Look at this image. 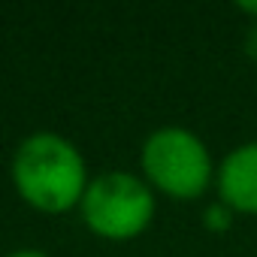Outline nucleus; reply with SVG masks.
<instances>
[{"label":"nucleus","instance_id":"nucleus-6","mask_svg":"<svg viewBox=\"0 0 257 257\" xmlns=\"http://www.w3.org/2000/svg\"><path fill=\"white\" fill-rule=\"evenodd\" d=\"M10 257H49L46 251H37V248H22V251H13Z\"/></svg>","mask_w":257,"mask_h":257},{"label":"nucleus","instance_id":"nucleus-5","mask_svg":"<svg viewBox=\"0 0 257 257\" xmlns=\"http://www.w3.org/2000/svg\"><path fill=\"white\" fill-rule=\"evenodd\" d=\"M245 52L257 61V22L251 25V31H248V37H245Z\"/></svg>","mask_w":257,"mask_h":257},{"label":"nucleus","instance_id":"nucleus-1","mask_svg":"<svg viewBox=\"0 0 257 257\" xmlns=\"http://www.w3.org/2000/svg\"><path fill=\"white\" fill-rule=\"evenodd\" d=\"M13 185L22 200L40 212L61 215L82 203L88 167L82 152L61 134H31L13 155Z\"/></svg>","mask_w":257,"mask_h":257},{"label":"nucleus","instance_id":"nucleus-2","mask_svg":"<svg viewBox=\"0 0 257 257\" xmlns=\"http://www.w3.org/2000/svg\"><path fill=\"white\" fill-rule=\"evenodd\" d=\"M79 209L91 233L124 242L149 230L155 218V194L134 173L109 170L88 182Z\"/></svg>","mask_w":257,"mask_h":257},{"label":"nucleus","instance_id":"nucleus-4","mask_svg":"<svg viewBox=\"0 0 257 257\" xmlns=\"http://www.w3.org/2000/svg\"><path fill=\"white\" fill-rule=\"evenodd\" d=\"M218 194L224 206L257 215V143H245L221 161Z\"/></svg>","mask_w":257,"mask_h":257},{"label":"nucleus","instance_id":"nucleus-7","mask_svg":"<svg viewBox=\"0 0 257 257\" xmlns=\"http://www.w3.org/2000/svg\"><path fill=\"white\" fill-rule=\"evenodd\" d=\"M239 10H242V13H248V16H254V22H257V0H254V4H251V0H242Z\"/></svg>","mask_w":257,"mask_h":257},{"label":"nucleus","instance_id":"nucleus-3","mask_svg":"<svg viewBox=\"0 0 257 257\" xmlns=\"http://www.w3.org/2000/svg\"><path fill=\"white\" fill-rule=\"evenodd\" d=\"M146 179L173 200H197L212 182L206 143L185 127H161L143 143Z\"/></svg>","mask_w":257,"mask_h":257}]
</instances>
